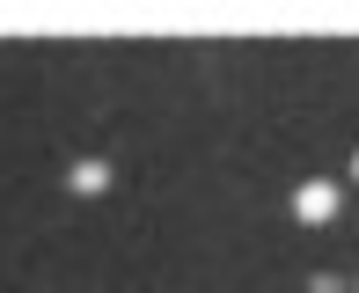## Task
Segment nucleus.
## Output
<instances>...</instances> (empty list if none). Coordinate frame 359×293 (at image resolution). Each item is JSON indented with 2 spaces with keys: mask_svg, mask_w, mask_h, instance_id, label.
<instances>
[{
  "mask_svg": "<svg viewBox=\"0 0 359 293\" xmlns=\"http://www.w3.org/2000/svg\"><path fill=\"white\" fill-rule=\"evenodd\" d=\"M337 205H345V191L323 184V176L293 191V220H301V227H330V220H337Z\"/></svg>",
  "mask_w": 359,
  "mask_h": 293,
  "instance_id": "1",
  "label": "nucleus"
},
{
  "mask_svg": "<svg viewBox=\"0 0 359 293\" xmlns=\"http://www.w3.org/2000/svg\"><path fill=\"white\" fill-rule=\"evenodd\" d=\"M352 176H359V154H352Z\"/></svg>",
  "mask_w": 359,
  "mask_h": 293,
  "instance_id": "3",
  "label": "nucleus"
},
{
  "mask_svg": "<svg viewBox=\"0 0 359 293\" xmlns=\"http://www.w3.org/2000/svg\"><path fill=\"white\" fill-rule=\"evenodd\" d=\"M67 191H74V198H103V191H110V161L103 154L74 161V169H67Z\"/></svg>",
  "mask_w": 359,
  "mask_h": 293,
  "instance_id": "2",
  "label": "nucleus"
}]
</instances>
